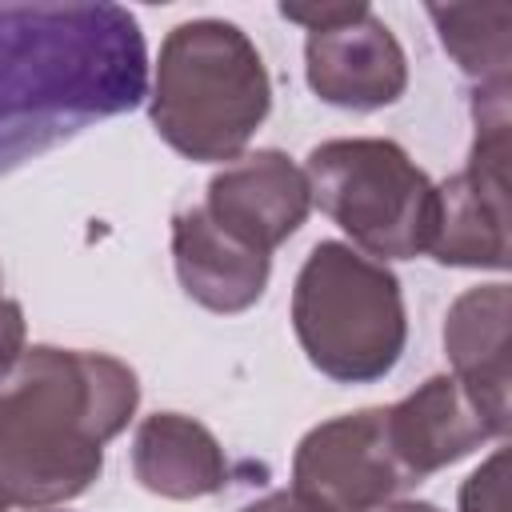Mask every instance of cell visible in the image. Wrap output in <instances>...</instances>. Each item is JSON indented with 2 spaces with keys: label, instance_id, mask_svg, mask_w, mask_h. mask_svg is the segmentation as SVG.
I'll return each mask as SVG.
<instances>
[{
  "label": "cell",
  "instance_id": "1",
  "mask_svg": "<svg viewBox=\"0 0 512 512\" xmlns=\"http://www.w3.org/2000/svg\"><path fill=\"white\" fill-rule=\"evenodd\" d=\"M148 48L108 0L0 4V176L60 140L140 108Z\"/></svg>",
  "mask_w": 512,
  "mask_h": 512
},
{
  "label": "cell",
  "instance_id": "2",
  "mask_svg": "<svg viewBox=\"0 0 512 512\" xmlns=\"http://www.w3.org/2000/svg\"><path fill=\"white\" fill-rule=\"evenodd\" d=\"M140 408L136 372L88 348L32 344L0 376V512L60 508L104 472Z\"/></svg>",
  "mask_w": 512,
  "mask_h": 512
},
{
  "label": "cell",
  "instance_id": "3",
  "mask_svg": "<svg viewBox=\"0 0 512 512\" xmlns=\"http://www.w3.org/2000/svg\"><path fill=\"white\" fill-rule=\"evenodd\" d=\"M268 112L272 80L244 28L200 16L160 40L148 116L172 152L196 164H232Z\"/></svg>",
  "mask_w": 512,
  "mask_h": 512
},
{
  "label": "cell",
  "instance_id": "4",
  "mask_svg": "<svg viewBox=\"0 0 512 512\" xmlns=\"http://www.w3.org/2000/svg\"><path fill=\"white\" fill-rule=\"evenodd\" d=\"M292 332L320 376L336 384L384 380L408 344L396 272L344 240H320L292 284Z\"/></svg>",
  "mask_w": 512,
  "mask_h": 512
},
{
  "label": "cell",
  "instance_id": "5",
  "mask_svg": "<svg viewBox=\"0 0 512 512\" xmlns=\"http://www.w3.org/2000/svg\"><path fill=\"white\" fill-rule=\"evenodd\" d=\"M304 176L312 204L352 236L372 260H412L428 252L436 184L416 160L384 136H340L308 152Z\"/></svg>",
  "mask_w": 512,
  "mask_h": 512
},
{
  "label": "cell",
  "instance_id": "6",
  "mask_svg": "<svg viewBox=\"0 0 512 512\" xmlns=\"http://www.w3.org/2000/svg\"><path fill=\"white\" fill-rule=\"evenodd\" d=\"M280 16L308 32L304 80L324 104L376 112L404 96L408 56L372 4H280Z\"/></svg>",
  "mask_w": 512,
  "mask_h": 512
},
{
  "label": "cell",
  "instance_id": "7",
  "mask_svg": "<svg viewBox=\"0 0 512 512\" xmlns=\"http://www.w3.org/2000/svg\"><path fill=\"white\" fill-rule=\"evenodd\" d=\"M416 480L392 452L388 412L360 408L308 428L292 452V496L308 512H380Z\"/></svg>",
  "mask_w": 512,
  "mask_h": 512
},
{
  "label": "cell",
  "instance_id": "8",
  "mask_svg": "<svg viewBox=\"0 0 512 512\" xmlns=\"http://www.w3.org/2000/svg\"><path fill=\"white\" fill-rule=\"evenodd\" d=\"M204 212L248 248L272 256L308 220L312 188L304 168L288 152L260 148L236 156L208 180Z\"/></svg>",
  "mask_w": 512,
  "mask_h": 512
},
{
  "label": "cell",
  "instance_id": "9",
  "mask_svg": "<svg viewBox=\"0 0 512 512\" xmlns=\"http://www.w3.org/2000/svg\"><path fill=\"white\" fill-rule=\"evenodd\" d=\"M388 440L404 472L420 484L424 476L472 456L488 440H504L512 420L484 408L452 372H436L416 384L404 400L388 404Z\"/></svg>",
  "mask_w": 512,
  "mask_h": 512
},
{
  "label": "cell",
  "instance_id": "10",
  "mask_svg": "<svg viewBox=\"0 0 512 512\" xmlns=\"http://www.w3.org/2000/svg\"><path fill=\"white\" fill-rule=\"evenodd\" d=\"M172 264L188 300L216 316L248 312L272 276V256L224 232L204 212V204L180 208L172 216Z\"/></svg>",
  "mask_w": 512,
  "mask_h": 512
},
{
  "label": "cell",
  "instance_id": "11",
  "mask_svg": "<svg viewBox=\"0 0 512 512\" xmlns=\"http://www.w3.org/2000/svg\"><path fill=\"white\" fill-rule=\"evenodd\" d=\"M512 348V292L504 280L476 284L460 292L444 316V352L452 364V376L496 416L512 420L508 368Z\"/></svg>",
  "mask_w": 512,
  "mask_h": 512
},
{
  "label": "cell",
  "instance_id": "12",
  "mask_svg": "<svg viewBox=\"0 0 512 512\" xmlns=\"http://www.w3.org/2000/svg\"><path fill=\"white\" fill-rule=\"evenodd\" d=\"M132 476L164 500L216 496L228 484V456L220 440L184 412H152L132 436Z\"/></svg>",
  "mask_w": 512,
  "mask_h": 512
},
{
  "label": "cell",
  "instance_id": "13",
  "mask_svg": "<svg viewBox=\"0 0 512 512\" xmlns=\"http://www.w3.org/2000/svg\"><path fill=\"white\" fill-rule=\"evenodd\" d=\"M428 20L440 32L444 52L476 88L508 84L512 64V4H428Z\"/></svg>",
  "mask_w": 512,
  "mask_h": 512
},
{
  "label": "cell",
  "instance_id": "14",
  "mask_svg": "<svg viewBox=\"0 0 512 512\" xmlns=\"http://www.w3.org/2000/svg\"><path fill=\"white\" fill-rule=\"evenodd\" d=\"M460 512H508V452L496 448L464 484Z\"/></svg>",
  "mask_w": 512,
  "mask_h": 512
},
{
  "label": "cell",
  "instance_id": "15",
  "mask_svg": "<svg viewBox=\"0 0 512 512\" xmlns=\"http://www.w3.org/2000/svg\"><path fill=\"white\" fill-rule=\"evenodd\" d=\"M24 336H28V324H24V308L0 292V376L20 360L24 352Z\"/></svg>",
  "mask_w": 512,
  "mask_h": 512
},
{
  "label": "cell",
  "instance_id": "16",
  "mask_svg": "<svg viewBox=\"0 0 512 512\" xmlns=\"http://www.w3.org/2000/svg\"><path fill=\"white\" fill-rule=\"evenodd\" d=\"M236 512H308L288 488H276V492H264L260 500H252V504H244V508H236Z\"/></svg>",
  "mask_w": 512,
  "mask_h": 512
},
{
  "label": "cell",
  "instance_id": "17",
  "mask_svg": "<svg viewBox=\"0 0 512 512\" xmlns=\"http://www.w3.org/2000/svg\"><path fill=\"white\" fill-rule=\"evenodd\" d=\"M380 512H444V508H436L432 500H392Z\"/></svg>",
  "mask_w": 512,
  "mask_h": 512
},
{
  "label": "cell",
  "instance_id": "18",
  "mask_svg": "<svg viewBox=\"0 0 512 512\" xmlns=\"http://www.w3.org/2000/svg\"><path fill=\"white\" fill-rule=\"evenodd\" d=\"M28 512H68V508H28Z\"/></svg>",
  "mask_w": 512,
  "mask_h": 512
}]
</instances>
